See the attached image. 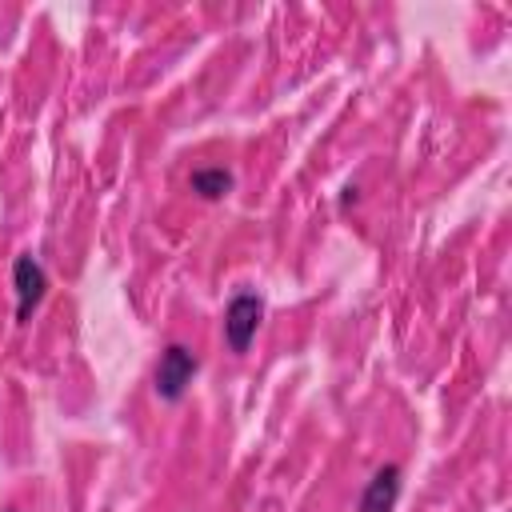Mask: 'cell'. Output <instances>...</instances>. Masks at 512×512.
I'll list each match as a JSON object with an SVG mask.
<instances>
[{
    "mask_svg": "<svg viewBox=\"0 0 512 512\" xmlns=\"http://www.w3.org/2000/svg\"><path fill=\"white\" fill-rule=\"evenodd\" d=\"M196 368H200V360L192 356V348L168 344V348L160 352V360H156V396H160V400H180V396L188 392Z\"/></svg>",
    "mask_w": 512,
    "mask_h": 512,
    "instance_id": "6da1fadb",
    "label": "cell"
},
{
    "mask_svg": "<svg viewBox=\"0 0 512 512\" xmlns=\"http://www.w3.org/2000/svg\"><path fill=\"white\" fill-rule=\"evenodd\" d=\"M260 320H264V300L260 296H252V292L232 296L228 308H224V340H228V348L232 352H248Z\"/></svg>",
    "mask_w": 512,
    "mask_h": 512,
    "instance_id": "7a4b0ae2",
    "label": "cell"
},
{
    "mask_svg": "<svg viewBox=\"0 0 512 512\" xmlns=\"http://www.w3.org/2000/svg\"><path fill=\"white\" fill-rule=\"evenodd\" d=\"M12 284H16V320H28L32 308L44 300V288H48V276L40 268V260L32 252L16 256L12 264Z\"/></svg>",
    "mask_w": 512,
    "mask_h": 512,
    "instance_id": "3957f363",
    "label": "cell"
},
{
    "mask_svg": "<svg viewBox=\"0 0 512 512\" xmlns=\"http://www.w3.org/2000/svg\"><path fill=\"white\" fill-rule=\"evenodd\" d=\"M396 496H400V468L396 464H384L368 480V488L360 496V512H392L396 508Z\"/></svg>",
    "mask_w": 512,
    "mask_h": 512,
    "instance_id": "277c9868",
    "label": "cell"
},
{
    "mask_svg": "<svg viewBox=\"0 0 512 512\" xmlns=\"http://www.w3.org/2000/svg\"><path fill=\"white\" fill-rule=\"evenodd\" d=\"M188 184H192L196 196H204V200H220V196L232 192V172H228V168H196Z\"/></svg>",
    "mask_w": 512,
    "mask_h": 512,
    "instance_id": "5b68a950",
    "label": "cell"
}]
</instances>
